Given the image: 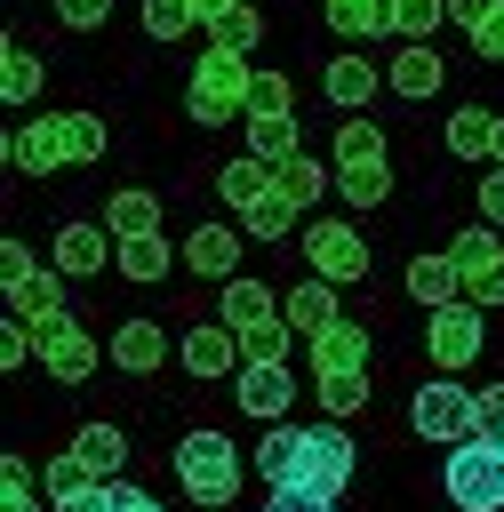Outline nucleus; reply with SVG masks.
<instances>
[{
  "instance_id": "nucleus-1",
  "label": "nucleus",
  "mask_w": 504,
  "mask_h": 512,
  "mask_svg": "<svg viewBox=\"0 0 504 512\" xmlns=\"http://www.w3.org/2000/svg\"><path fill=\"white\" fill-rule=\"evenodd\" d=\"M248 464L280 488V480H296V488H320V496H344V480H352V440L336 432V424H272L256 448H248Z\"/></svg>"
},
{
  "instance_id": "nucleus-2",
  "label": "nucleus",
  "mask_w": 504,
  "mask_h": 512,
  "mask_svg": "<svg viewBox=\"0 0 504 512\" xmlns=\"http://www.w3.org/2000/svg\"><path fill=\"white\" fill-rule=\"evenodd\" d=\"M248 80H256V64H248V56L208 48V56L192 64V80H184V120H200V128L240 120V112H248Z\"/></svg>"
},
{
  "instance_id": "nucleus-3",
  "label": "nucleus",
  "mask_w": 504,
  "mask_h": 512,
  "mask_svg": "<svg viewBox=\"0 0 504 512\" xmlns=\"http://www.w3.org/2000/svg\"><path fill=\"white\" fill-rule=\"evenodd\" d=\"M176 488L192 496V504H232L240 496V448L224 440V432H184L176 440Z\"/></svg>"
},
{
  "instance_id": "nucleus-4",
  "label": "nucleus",
  "mask_w": 504,
  "mask_h": 512,
  "mask_svg": "<svg viewBox=\"0 0 504 512\" xmlns=\"http://www.w3.org/2000/svg\"><path fill=\"white\" fill-rule=\"evenodd\" d=\"M440 488L456 512H504V440H456L440 464Z\"/></svg>"
},
{
  "instance_id": "nucleus-5",
  "label": "nucleus",
  "mask_w": 504,
  "mask_h": 512,
  "mask_svg": "<svg viewBox=\"0 0 504 512\" xmlns=\"http://www.w3.org/2000/svg\"><path fill=\"white\" fill-rule=\"evenodd\" d=\"M0 288H8V312H16V320H32V328H40V320H64V272L40 264L24 240L0 248Z\"/></svg>"
},
{
  "instance_id": "nucleus-6",
  "label": "nucleus",
  "mask_w": 504,
  "mask_h": 512,
  "mask_svg": "<svg viewBox=\"0 0 504 512\" xmlns=\"http://www.w3.org/2000/svg\"><path fill=\"white\" fill-rule=\"evenodd\" d=\"M408 424H416V440H440V448L472 440V432H480L472 384H416V400H408Z\"/></svg>"
},
{
  "instance_id": "nucleus-7",
  "label": "nucleus",
  "mask_w": 504,
  "mask_h": 512,
  "mask_svg": "<svg viewBox=\"0 0 504 512\" xmlns=\"http://www.w3.org/2000/svg\"><path fill=\"white\" fill-rule=\"evenodd\" d=\"M448 256H456V280H464V304H504V240H496V224H464L456 240H448Z\"/></svg>"
},
{
  "instance_id": "nucleus-8",
  "label": "nucleus",
  "mask_w": 504,
  "mask_h": 512,
  "mask_svg": "<svg viewBox=\"0 0 504 512\" xmlns=\"http://www.w3.org/2000/svg\"><path fill=\"white\" fill-rule=\"evenodd\" d=\"M480 344H488L480 304H440V312H424V352H432V368H440V376L472 368V360H480Z\"/></svg>"
},
{
  "instance_id": "nucleus-9",
  "label": "nucleus",
  "mask_w": 504,
  "mask_h": 512,
  "mask_svg": "<svg viewBox=\"0 0 504 512\" xmlns=\"http://www.w3.org/2000/svg\"><path fill=\"white\" fill-rule=\"evenodd\" d=\"M32 352H40V368H48L56 384H88L96 360H104V344H96L72 312H64V320H40V328H32Z\"/></svg>"
},
{
  "instance_id": "nucleus-10",
  "label": "nucleus",
  "mask_w": 504,
  "mask_h": 512,
  "mask_svg": "<svg viewBox=\"0 0 504 512\" xmlns=\"http://www.w3.org/2000/svg\"><path fill=\"white\" fill-rule=\"evenodd\" d=\"M0 152H8L16 176H56V168H72V152H64V120H56V112H48V120H16V128L0 136Z\"/></svg>"
},
{
  "instance_id": "nucleus-11",
  "label": "nucleus",
  "mask_w": 504,
  "mask_h": 512,
  "mask_svg": "<svg viewBox=\"0 0 504 512\" xmlns=\"http://www.w3.org/2000/svg\"><path fill=\"white\" fill-rule=\"evenodd\" d=\"M304 256L320 280H368V240L352 224H304Z\"/></svg>"
},
{
  "instance_id": "nucleus-12",
  "label": "nucleus",
  "mask_w": 504,
  "mask_h": 512,
  "mask_svg": "<svg viewBox=\"0 0 504 512\" xmlns=\"http://www.w3.org/2000/svg\"><path fill=\"white\" fill-rule=\"evenodd\" d=\"M240 408L248 416H264V424H280L288 408H296V376H288V360H240Z\"/></svg>"
},
{
  "instance_id": "nucleus-13",
  "label": "nucleus",
  "mask_w": 504,
  "mask_h": 512,
  "mask_svg": "<svg viewBox=\"0 0 504 512\" xmlns=\"http://www.w3.org/2000/svg\"><path fill=\"white\" fill-rule=\"evenodd\" d=\"M112 256H120L112 224H64V232H56V256H48V264H56L64 280H88V272H104Z\"/></svg>"
},
{
  "instance_id": "nucleus-14",
  "label": "nucleus",
  "mask_w": 504,
  "mask_h": 512,
  "mask_svg": "<svg viewBox=\"0 0 504 512\" xmlns=\"http://www.w3.org/2000/svg\"><path fill=\"white\" fill-rule=\"evenodd\" d=\"M216 320H224V328L248 344L256 328H280V304H272V288H264V280L232 272V280H224V304H216Z\"/></svg>"
},
{
  "instance_id": "nucleus-15",
  "label": "nucleus",
  "mask_w": 504,
  "mask_h": 512,
  "mask_svg": "<svg viewBox=\"0 0 504 512\" xmlns=\"http://www.w3.org/2000/svg\"><path fill=\"white\" fill-rule=\"evenodd\" d=\"M384 88V64H368L360 48H344V56H328V72H320V96L336 104V112H360L368 96Z\"/></svg>"
},
{
  "instance_id": "nucleus-16",
  "label": "nucleus",
  "mask_w": 504,
  "mask_h": 512,
  "mask_svg": "<svg viewBox=\"0 0 504 512\" xmlns=\"http://www.w3.org/2000/svg\"><path fill=\"white\" fill-rule=\"evenodd\" d=\"M280 320H288V328H296L304 344H312L320 328H336V320H344V312H336V280H320V272H304V280H296V288L280 296Z\"/></svg>"
},
{
  "instance_id": "nucleus-17",
  "label": "nucleus",
  "mask_w": 504,
  "mask_h": 512,
  "mask_svg": "<svg viewBox=\"0 0 504 512\" xmlns=\"http://www.w3.org/2000/svg\"><path fill=\"white\" fill-rule=\"evenodd\" d=\"M176 360H184L200 384H216V376H240V360H248V352H240V336H232L224 320H208V328H192V336H184V352H176Z\"/></svg>"
},
{
  "instance_id": "nucleus-18",
  "label": "nucleus",
  "mask_w": 504,
  "mask_h": 512,
  "mask_svg": "<svg viewBox=\"0 0 504 512\" xmlns=\"http://www.w3.org/2000/svg\"><path fill=\"white\" fill-rule=\"evenodd\" d=\"M312 368L320 376H368V328L360 320H336L312 336Z\"/></svg>"
},
{
  "instance_id": "nucleus-19",
  "label": "nucleus",
  "mask_w": 504,
  "mask_h": 512,
  "mask_svg": "<svg viewBox=\"0 0 504 512\" xmlns=\"http://www.w3.org/2000/svg\"><path fill=\"white\" fill-rule=\"evenodd\" d=\"M440 80H448V64H440V48H432V40H408V48L384 64V88H392V96H432Z\"/></svg>"
},
{
  "instance_id": "nucleus-20",
  "label": "nucleus",
  "mask_w": 504,
  "mask_h": 512,
  "mask_svg": "<svg viewBox=\"0 0 504 512\" xmlns=\"http://www.w3.org/2000/svg\"><path fill=\"white\" fill-rule=\"evenodd\" d=\"M160 360H168V328H160V320H120V328H112V368L152 376Z\"/></svg>"
},
{
  "instance_id": "nucleus-21",
  "label": "nucleus",
  "mask_w": 504,
  "mask_h": 512,
  "mask_svg": "<svg viewBox=\"0 0 504 512\" xmlns=\"http://www.w3.org/2000/svg\"><path fill=\"white\" fill-rule=\"evenodd\" d=\"M408 296H416L424 312H440V304H464L456 256H448V248H440V256H416V264H408Z\"/></svg>"
},
{
  "instance_id": "nucleus-22",
  "label": "nucleus",
  "mask_w": 504,
  "mask_h": 512,
  "mask_svg": "<svg viewBox=\"0 0 504 512\" xmlns=\"http://www.w3.org/2000/svg\"><path fill=\"white\" fill-rule=\"evenodd\" d=\"M272 192H288L296 208H312V200H328V192H336V168H328V160H312V152H296V160H280V168H272Z\"/></svg>"
},
{
  "instance_id": "nucleus-23",
  "label": "nucleus",
  "mask_w": 504,
  "mask_h": 512,
  "mask_svg": "<svg viewBox=\"0 0 504 512\" xmlns=\"http://www.w3.org/2000/svg\"><path fill=\"white\" fill-rule=\"evenodd\" d=\"M184 264H192V272H208V280H232V272H240V232L200 224V232L184 240Z\"/></svg>"
},
{
  "instance_id": "nucleus-24",
  "label": "nucleus",
  "mask_w": 504,
  "mask_h": 512,
  "mask_svg": "<svg viewBox=\"0 0 504 512\" xmlns=\"http://www.w3.org/2000/svg\"><path fill=\"white\" fill-rule=\"evenodd\" d=\"M448 152H456V160H496V112L456 104V112H448Z\"/></svg>"
},
{
  "instance_id": "nucleus-25",
  "label": "nucleus",
  "mask_w": 504,
  "mask_h": 512,
  "mask_svg": "<svg viewBox=\"0 0 504 512\" xmlns=\"http://www.w3.org/2000/svg\"><path fill=\"white\" fill-rule=\"evenodd\" d=\"M296 152H304V128H296V112H280V120H248V160L280 168V160H296Z\"/></svg>"
},
{
  "instance_id": "nucleus-26",
  "label": "nucleus",
  "mask_w": 504,
  "mask_h": 512,
  "mask_svg": "<svg viewBox=\"0 0 504 512\" xmlns=\"http://www.w3.org/2000/svg\"><path fill=\"white\" fill-rule=\"evenodd\" d=\"M392 152H384V128L368 120V112H352L344 128H336V168H384Z\"/></svg>"
},
{
  "instance_id": "nucleus-27",
  "label": "nucleus",
  "mask_w": 504,
  "mask_h": 512,
  "mask_svg": "<svg viewBox=\"0 0 504 512\" xmlns=\"http://www.w3.org/2000/svg\"><path fill=\"white\" fill-rule=\"evenodd\" d=\"M72 448L88 456V472H96V480H120V464H128V432H120V424H80V432H72Z\"/></svg>"
},
{
  "instance_id": "nucleus-28",
  "label": "nucleus",
  "mask_w": 504,
  "mask_h": 512,
  "mask_svg": "<svg viewBox=\"0 0 504 512\" xmlns=\"http://www.w3.org/2000/svg\"><path fill=\"white\" fill-rule=\"evenodd\" d=\"M328 32L336 40H376V32H392V0H328Z\"/></svg>"
},
{
  "instance_id": "nucleus-29",
  "label": "nucleus",
  "mask_w": 504,
  "mask_h": 512,
  "mask_svg": "<svg viewBox=\"0 0 504 512\" xmlns=\"http://www.w3.org/2000/svg\"><path fill=\"white\" fill-rule=\"evenodd\" d=\"M216 192H224V200H232V208H240V216H248V208H256V200H264V192H272V168H264V160H248V152H240V160H224V168H216Z\"/></svg>"
},
{
  "instance_id": "nucleus-30",
  "label": "nucleus",
  "mask_w": 504,
  "mask_h": 512,
  "mask_svg": "<svg viewBox=\"0 0 504 512\" xmlns=\"http://www.w3.org/2000/svg\"><path fill=\"white\" fill-rule=\"evenodd\" d=\"M104 224H112V240H144V232H160V200L152 192H112Z\"/></svg>"
},
{
  "instance_id": "nucleus-31",
  "label": "nucleus",
  "mask_w": 504,
  "mask_h": 512,
  "mask_svg": "<svg viewBox=\"0 0 504 512\" xmlns=\"http://www.w3.org/2000/svg\"><path fill=\"white\" fill-rule=\"evenodd\" d=\"M256 40H264V16H256L248 0H240V8H224V16L208 24V48H224V56H248Z\"/></svg>"
},
{
  "instance_id": "nucleus-32",
  "label": "nucleus",
  "mask_w": 504,
  "mask_h": 512,
  "mask_svg": "<svg viewBox=\"0 0 504 512\" xmlns=\"http://www.w3.org/2000/svg\"><path fill=\"white\" fill-rule=\"evenodd\" d=\"M40 80H48V64H40L32 48H8V56H0V96H8V104H32Z\"/></svg>"
},
{
  "instance_id": "nucleus-33",
  "label": "nucleus",
  "mask_w": 504,
  "mask_h": 512,
  "mask_svg": "<svg viewBox=\"0 0 504 512\" xmlns=\"http://www.w3.org/2000/svg\"><path fill=\"white\" fill-rule=\"evenodd\" d=\"M296 216H304V208H296L288 192H264L240 224H248V240H288V232H296Z\"/></svg>"
},
{
  "instance_id": "nucleus-34",
  "label": "nucleus",
  "mask_w": 504,
  "mask_h": 512,
  "mask_svg": "<svg viewBox=\"0 0 504 512\" xmlns=\"http://www.w3.org/2000/svg\"><path fill=\"white\" fill-rule=\"evenodd\" d=\"M168 256H176V248H168L160 232H144V240H120V272H128V280H144V288H152V280H168Z\"/></svg>"
},
{
  "instance_id": "nucleus-35",
  "label": "nucleus",
  "mask_w": 504,
  "mask_h": 512,
  "mask_svg": "<svg viewBox=\"0 0 504 512\" xmlns=\"http://www.w3.org/2000/svg\"><path fill=\"white\" fill-rule=\"evenodd\" d=\"M56 120H64V152H72V168L104 160V144H112V136H104V120H96V112H56Z\"/></svg>"
},
{
  "instance_id": "nucleus-36",
  "label": "nucleus",
  "mask_w": 504,
  "mask_h": 512,
  "mask_svg": "<svg viewBox=\"0 0 504 512\" xmlns=\"http://www.w3.org/2000/svg\"><path fill=\"white\" fill-rule=\"evenodd\" d=\"M384 192H392V160H384V168H336V200H352V208H384Z\"/></svg>"
},
{
  "instance_id": "nucleus-37",
  "label": "nucleus",
  "mask_w": 504,
  "mask_h": 512,
  "mask_svg": "<svg viewBox=\"0 0 504 512\" xmlns=\"http://www.w3.org/2000/svg\"><path fill=\"white\" fill-rule=\"evenodd\" d=\"M80 488H96L88 456H80V448H56V456H48V504H56V496H80Z\"/></svg>"
},
{
  "instance_id": "nucleus-38",
  "label": "nucleus",
  "mask_w": 504,
  "mask_h": 512,
  "mask_svg": "<svg viewBox=\"0 0 504 512\" xmlns=\"http://www.w3.org/2000/svg\"><path fill=\"white\" fill-rule=\"evenodd\" d=\"M440 16H448V0H392V32L400 40H432Z\"/></svg>"
},
{
  "instance_id": "nucleus-39",
  "label": "nucleus",
  "mask_w": 504,
  "mask_h": 512,
  "mask_svg": "<svg viewBox=\"0 0 504 512\" xmlns=\"http://www.w3.org/2000/svg\"><path fill=\"white\" fill-rule=\"evenodd\" d=\"M0 488H8V496H0V512H48V504H40V488H32V464H24V456H0Z\"/></svg>"
},
{
  "instance_id": "nucleus-40",
  "label": "nucleus",
  "mask_w": 504,
  "mask_h": 512,
  "mask_svg": "<svg viewBox=\"0 0 504 512\" xmlns=\"http://www.w3.org/2000/svg\"><path fill=\"white\" fill-rule=\"evenodd\" d=\"M288 104H296V88H288L280 72H256V80H248V120H280Z\"/></svg>"
},
{
  "instance_id": "nucleus-41",
  "label": "nucleus",
  "mask_w": 504,
  "mask_h": 512,
  "mask_svg": "<svg viewBox=\"0 0 504 512\" xmlns=\"http://www.w3.org/2000/svg\"><path fill=\"white\" fill-rule=\"evenodd\" d=\"M200 16H192V0H144V32L152 40H176V32H192Z\"/></svg>"
},
{
  "instance_id": "nucleus-42",
  "label": "nucleus",
  "mask_w": 504,
  "mask_h": 512,
  "mask_svg": "<svg viewBox=\"0 0 504 512\" xmlns=\"http://www.w3.org/2000/svg\"><path fill=\"white\" fill-rule=\"evenodd\" d=\"M360 400H368V376H320V408L328 416H352Z\"/></svg>"
},
{
  "instance_id": "nucleus-43",
  "label": "nucleus",
  "mask_w": 504,
  "mask_h": 512,
  "mask_svg": "<svg viewBox=\"0 0 504 512\" xmlns=\"http://www.w3.org/2000/svg\"><path fill=\"white\" fill-rule=\"evenodd\" d=\"M264 512H336V496H320V488H296V480H280V488L264 496Z\"/></svg>"
},
{
  "instance_id": "nucleus-44",
  "label": "nucleus",
  "mask_w": 504,
  "mask_h": 512,
  "mask_svg": "<svg viewBox=\"0 0 504 512\" xmlns=\"http://www.w3.org/2000/svg\"><path fill=\"white\" fill-rule=\"evenodd\" d=\"M472 408H480V440H504V384H480Z\"/></svg>"
},
{
  "instance_id": "nucleus-45",
  "label": "nucleus",
  "mask_w": 504,
  "mask_h": 512,
  "mask_svg": "<svg viewBox=\"0 0 504 512\" xmlns=\"http://www.w3.org/2000/svg\"><path fill=\"white\" fill-rule=\"evenodd\" d=\"M472 48H480L488 64H504V0H496V8H488V16L472 24Z\"/></svg>"
},
{
  "instance_id": "nucleus-46",
  "label": "nucleus",
  "mask_w": 504,
  "mask_h": 512,
  "mask_svg": "<svg viewBox=\"0 0 504 512\" xmlns=\"http://www.w3.org/2000/svg\"><path fill=\"white\" fill-rule=\"evenodd\" d=\"M32 360V320H8L0 328V368H24Z\"/></svg>"
},
{
  "instance_id": "nucleus-47",
  "label": "nucleus",
  "mask_w": 504,
  "mask_h": 512,
  "mask_svg": "<svg viewBox=\"0 0 504 512\" xmlns=\"http://www.w3.org/2000/svg\"><path fill=\"white\" fill-rule=\"evenodd\" d=\"M56 16H64L72 32H96V24L112 16V0H56Z\"/></svg>"
},
{
  "instance_id": "nucleus-48",
  "label": "nucleus",
  "mask_w": 504,
  "mask_h": 512,
  "mask_svg": "<svg viewBox=\"0 0 504 512\" xmlns=\"http://www.w3.org/2000/svg\"><path fill=\"white\" fill-rule=\"evenodd\" d=\"M472 200H480V224H504V168H496V160H488V176H480Z\"/></svg>"
},
{
  "instance_id": "nucleus-49",
  "label": "nucleus",
  "mask_w": 504,
  "mask_h": 512,
  "mask_svg": "<svg viewBox=\"0 0 504 512\" xmlns=\"http://www.w3.org/2000/svg\"><path fill=\"white\" fill-rule=\"evenodd\" d=\"M48 512H112V480H96V488H80V496H56Z\"/></svg>"
},
{
  "instance_id": "nucleus-50",
  "label": "nucleus",
  "mask_w": 504,
  "mask_h": 512,
  "mask_svg": "<svg viewBox=\"0 0 504 512\" xmlns=\"http://www.w3.org/2000/svg\"><path fill=\"white\" fill-rule=\"evenodd\" d=\"M112 512H160V496H144V488H128V480H112Z\"/></svg>"
},
{
  "instance_id": "nucleus-51",
  "label": "nucleus",
  "mask_w": 504,
  "mask_h": 512,
  "mask_svg": "<svg viewBox=\"0 0 504 512\" xmlns=\"http://www.w3.org/2000/svg\"><path fill=\"white\" fill-rule=\"evenodd\" d=\"M488 8H496V0H448V16H456V24H464V32H472V24H480V16H488Z\"/></svg>"
},
{
  "instance_id": "nucleus-52",
  "label": "nucleus",
  "mask_w": 504,
  "mask_h": 512,
  "mask_svg": "<svg viewBox=\"0 0 504 512\" xmlns=\"http://www.w3.org/2000/svg\"><path fill=\"white\" fill-rule=\"evenodd\" d=\"M224 8H240V0H192V16H200V24H216Z\"/></svg>"
},
{
  "instance_id": "nucleus-53",
  "label": "nucleus",
  "mask_w": 504,
  "mask_h": 512,
  "mask_svg": "<svg viewBox=\"0 0 504 512\" xmlns=\"http://www.w3.org/2000/svg\"><path fill=\"white\" fill-rule=\"evenodd\" d=\"M496 168H504V112H496Z\"/></svg>"
}]
</instances>
